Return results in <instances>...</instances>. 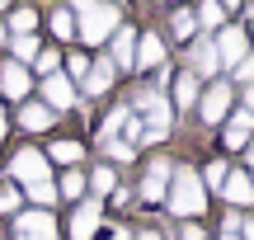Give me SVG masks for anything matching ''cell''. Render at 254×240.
<instances>
[{
	"instance_id": "obj_1",
	"label": "cell",
	"mask_w": 254,
	"mask_h": 240,
	"mask_svg": "<svg viewBox=\"0 0 254 240\" xmlns=\"http://www.w3.org/2000/svg\"><path fill=\"white\" fill-rule=\"evenodd\" d=\"M75 14H80V38L85 43H104L118 28V9L109 0H75Z\"/></svg>"
},
{
	"instance_id": "obj_2",
	"label": "cell",
	"mask_w": 254,
	"mask_h": 240,
	"mask_svg": "<svg viewBox=\"0 0 254 240\" xmlns=\"http://www.w3.org/2000/svg\"><path fill=\"white\" fill-rule=\"evenodd\" d=\"M202 207H207V188H202L198 175H189V170H179L170 184V212L174 217H198Z\"/></svg>"
},
{
	"instance_id": "obj_3",
	"label": "cell",
	"mask_w": 254,
	"mask_h": 240,
	"mask_svg": "<svg viewBox=\"0 0 254 240\" xmlns=\"http://www.w3.org/2000/svg\"><path fill=\"white\" fill-rule=\"evenodd\" d=\"M9 175H14V179H19L24 188H28V184H43V179H52V175H47V160L38 156V151H28V146H24V151L14 156V165H9Z\"/></svg>"
},
{
	"instance_id": "obj_4",
	"label": "cell",
	"mask_w": 254,
	"mask_h": 240,
	"mask_svg": "<svg viewBox=\"0 0 254 240\" xmlns=\"http://www.w3.org/2000/svg\"><path fill=\"white\" fill-rule=\"evenodd\" d=\"M99 217H104V203L99 198H85V203L75 207V217H71V240H90L99 231Z\"/></svg>"
},
{
	"instance_id": "obj_5",
	"label": "cell",
	"mask_w": 254,
	"mask_h": 240,
	"mask_svg": "<svg viewBox=\"0 0 254 240\" xmlns=\"http://www.w3.org/2000/svg\"><path fill=\"white\" fill-rule=\"evenodd\" d=\"M14 231L19 240H57V217H47V212H24L14 222Z\"/></svg>"
},
{
	"instance_id": "obj_6",
	"label": "cell",
	"mask_w": 254,
	"mask_h": 240,
	"mask_svg": "<svg viewBox=\"0 0 254 240\" xmlns=\"http://www.w3.org/2000/svg\"><path fill=\"white\" fill-rule=\"evenodd\" d=\"M212 47H217V61L221 66H240V61H245V28H221V38Z\"/></svg>"
},
{
	"instance_id": "obj_7",
	"label": "cell",
	"mask_w": 254,
	"mask_h": 240,
	"mask_svg": "<svg viewBox=\"0 0 254 240\" xmlns=\"http://www.w3.org/2000/svg\"><path fill=\"white\" fill-rule=\"evenodd\" d=\"M43 94H47V104L52 109H71L75 104V85H71V75H47V85H43Z\"/></svg>"
},
{
	"instance_id": "obj_8",
	"label": "cell",
	"mask_w": 254,
	"mask_h": 240,
	"mask_svg": "<svg viewBox=\"0 0 254 240\" xmlns=\"http://www.w3.org/2000/svg\"><path fill=\"white\" fill-rule=\"evenodd\" d=\"M198 109H202V118H207V122H221V118H226V109H231V85H212L207 99H202Z\"/></svg>"
},
{
	"instance_id": "obj_9",
	"label": "cell",
	"mask_w": 254,
	"mask_h": 240,
	"mask_svg": "<svg viewBox=\"0 0 254 240\" xmlns=\"http://www.w3.org/2000/svg\"><path fill=\"white\" fill-rule=\"evenodd\" d=\"M160 61H165V43H160L155 33H141V38H136V57H132V71H136V66H160Z\"/></svg>"
},
{
	"instance_id": "obj_10",
	"label": "cell",
	"mask_w": 254,
	"mask_h": 240,
	"mask_svg": "<svg viewBox=\"0 0 254 240\" xmlns=\"http://www.w3.org/2000/svg\"><path fill=\"white\" fill-rule=\"evenodd\" d=\"M0 90H5L9 99H24V94H28V71H24L19 61L0 66Z\"/></svg>"
},
{
	"instance_id": "obj_11",
	"label": "cell",
	"mask_w": 254,
	"mask_h": 240,
	"mask_svg": "<svg viewBox=\"0 0 254 240\" xmlns=\"http://www.w3.org/2000/svg\"><path fill=\"white\" fill-rule=\"evenodd\" d=\"M221 193L231 198L236 207H250L254 203V188H250V175L245 170H236V175H226V184H221Z\"/></svg>"
},
{
	"instance_id": "obj_12",
	"label": "cell",
	"mask_w": 254,
	"mask_h": 240,
	"mask_svg": "<svg viewBox=\"0 0 254 240\" xmlns=\"http://www.w3.org/2000/svg\"><path fill=\"white\" fill-rule=\"evenodd\" d=\"M250 137H254V118H250V113H236V118L226 122V146L231 151H245Z\"/></svg>"
},
{
	"instance_id": "obj_13",
	"label": "cell",
	"mask_w": 254,
	"mask_h": 240,
	"mask_svg": "<svg viewBox=\"0 0 254 240\" xmlns=\"http://www.w3.org/2000/svg\"><path fill=\"white\" fill-rule=\"evenodd\" d=\"M165 175H170V165H165V160H155V165L146 170V184H141V198H146V203L165 198Z\"/></svg>"
},
{
	"instance_id": "obj_14",
	"label": "cell",
	"mask_w": 254,
	"mask_h": 240,
	"mask_svg": "<svg viewBox=\"0 0 254 240\" xmlns=\"http://www.w3.org/2000/svg\"><path fill=\"white\" fill-rule=\"evenodd\" d=\"M221 61H217V47L212 43H198L193 47V75H217Z\"/></svg>"
},
{
	"instance_id": "obj_15",
	"label": "cell",
	"mask_w": 254,
	"mask_h": 240,
	"mask_svg": "<svg viewBox=\"0 0 254 240\" xmlns=\"http://www.w3.org/2000/svg\"><path fill=\"white\" fill-rule=\"evenodd\" d=\"M19 122H24L28 132H43L47 122H52V109H47V104H24V109H19Z\"/></svg>"
},
{
	"instance_id": "obj_16",
	"label": "cell",
	"mask_w": 254,
	"mask_h": 240,
	"mask_svg": "<svg viewBox=\"0 0 254 240\" xmlns=\"http://www.w3.org/2000/svg\"><path fill=\"white\" fill-rule=\"evenodd\" d=\"M109 80H113V61H94L90 75H85V90H90V94H104V90H109Z\"/></svg>"
},
{
	"instance_id": "obj_17",
	"label": "cell",
	"mask_w": 254,
	"mask_h": 240,
	"mask_svg": "<svg viewBox=\"0 0 254 240\" xmlns=\"http://www.w3.org/2000/svg\"><path fill=\"white\" fill-rule=\"evenodd\" d=\"M132 57H136L132 28H118V43H113V66H127V71H132Z\"/></svg>"
},
{
	"instance_id": "obj_18",
	"label": "cell",
	"mask_w": 254,
	"mask_h": 240,
	"mask_svg": "<svg viewBox=\"0 0 254 240\" xmlns=\"http://www.w3.org/2000/svg\"><path fill=\"white\" fill-rule=\"evenodd\" d=\"M174 99L179 104H198V75H179V85H174Z\"/></svg>"
},
{
	"instance_id": "obj_19",
	"label": "cell",
	"mask_w": 254,
	"mask_h": 240,
	"mask_svg": "<svg viewBox=\"0 0 254 240\" xmlns=\"http://www.w3.org/2000/svg\"><path fill=\"white\" fill-rule=\"evenodd\" d=\"M193 19H198V24H207V28H217L221 19H226V9H221L217 0H202V9H198V14H193Z\"/></svg>"
},
{
	"instance_id": "obj_20",
	"label": "cell",
	"mask_w": 254,
	"mask_h": 240,
	"mask_svg": "<svg viewBox=\"0 0 254 240\" xmlns=\"http://www.w3.org/2000/svg\"><path fill=\"white\" fill-rule=\"evenodd\" d=\"M52 160L75 165V160H80V141H52Z\"/></svg>"
},
{
	"instance_id": "obj_21",
	"label": "cell",
	"mask_w": 254,
	"mask_h": 240,
	"mask_svg": "<svg viewBox=\"0 0 254 240\" xmlns=\"http://www.w3.org/2000/svg\"><path fill=\"white\" fill-rule=\"evenodd\" d=\"M193 28H198V19H193V14H174V19H170V33L179 38V43H189Z\"/></svg>"
},
{
	"instance_id": "obj_22",
	"label": "cell",
	"mask_w": 254,
	"mask_h": 240,
	"mask_svg": "<svg viewBox=\"0 0 254 240\" xmlns=\"http://www.w3.org/2000/svg\"><path fill=\"white\" fill-rule=\"evenodd\" d=\"M28 198H33V203H57V184H52V179H43V184H28Z\"/></svg>"
},
{
	"instance_id": "obj_23",
	"label": "cell",
	"mask_w": 254,
	"mask_h": 240,
	"mask_svg": "<svg viewBox=\"0 0 254 240\" xmlns=\"http://www.w3.org/2000/svg\"><path fill=\"white\" fill-rule=\"evenodd\" d=\"M14 57H19V61H33V57H38L33 33H14Z\"/></svg>"
},
{
	"instance_id": "obj_24",
	"label": "cell",
	"mask_w": 254,
	"mask_h": 240,
	"mask_svg": "<svg viewBox=\"0 0 254 240\" xmlns=\"http://www.w3.org/2000/svg\"><path fill=\"white\" fill-rule=\"evenodd\" d=\"M33 24H38V14H33L28 5H19V9H14V19H9V28H14V33H28Z\"/></svg>"
},
{
	"instance_id": "obj_25",
	"label": "cell",
	"mask_w": 254,
	"mask_h": 240,
	"mask_svg": "<svg viewBox=\"0 0 254 240\" xmlns=\"http://www.w3.org/2000/svg\"><path fill=\"white\" fill-rule=\"evenodd\" d=\"M52 28H57V38H71L75 33V14H71V9H57V14H52Z\"/></svg>"
},
{
	"instance_id": "obj_26",
	"label": "cell",
	"mask_w": 254,
	"mask_h": 240,
	"mask_svg": "<svg viewBox=\"0 0 254 240\" xmlns=\"http://www.w3.org/2000/svg\"><path fill=\"white\" fill-rule=\"evenodd\" d=\"M57 193H62V198H80V193H85V175H75V170H71V175L62 179V188H57Z\"/></svg>"
},
{
	"instance_id": "obj_27",
	"label": "cell",
	"mask_w": 254,
	"mask_h": 240,
	"mask_svg": "<svg viewBox=\"0 0 254 240\" xmlns=\"http://www.w3.org/2000/svg\"><path fill=\"white\" fill-rule=\"evenodd\" d=\"M94 198H99V193H113V179H118V175H113V170H94Z\"/></svg>"
},
{
	"instance_id": "obj_28",
	"label": "cell",
	"mask_w": 254,
	"mask_h": 240,
	"mask_svg": "<svg viewBox=\"0 0 254 240\" xmlns=\"http://www.w3.org/2000/svg\"><path fill=\"white\" fill-rule=\"evenodd\" d=\"M226 175H231V170L221 165V160H212V165H207V175H202V179H207V188H221V184H226Z\"/></svg>"
},
{
	"instance_id": "obj_29",
	"label": "cell",
	"mask_w": 254,
	"mask_h": 240,
	"mask_svg": "<svg viewBox=\"0 0 254 240\" xmlns=\"http://www.w3.org/2000/svg\"><path fill=\"white\" fill-rule=\"evenodd\" d=\"M33 61H38V71H43V75H57V52H38Z\"/></svg>"
},
{
	"instance_id": "obj_30",
	"label": "cell",
	"mask_w": 254,
	"mask_h": 240,
	"mask_svg": "<svg viewBox=\"0 0 254 240\" xmlns=\"http://www.w3.org/2000/svg\"><path fill=\"white\" fill-rule=\"evenodd\" d=\"M66 75H80L85 80V75H90V61H85V57H71V61H66Z\"/></svg>"
},
{
	"instance_id": "obj_31",
	"label": "cell",
	"mask_w": 254,
	"mask_h": 240,
	"mask_svg": "<svg viewBox=\"0 0 254 240\" xmlns=\"http://www.w3.org/2000/svg\"><path fill=\"white\" fill-rule=\"evenodd\" d=\"M104 146H109L113 160H132V146H127V141H104Z\"/></svg>"
},
{
	"instance_id": "obj_32",
	"label": "cell",
	"mask_w": 254,
	"mask_h": 240,
	"mask_svg": "<svg viewBox=\"0 0 254 240\" xmlns=\"http://www.w3.org/2000/svg\"><path fill=\"white\" fill-rule=\"evenodd\" d=\"M14 207H19V193L14 188H0V212H14Z\"/></svg>"
},
{
	"instance_id": "obj_33",
	"label": "cell",
	"mask_w": 254,
	"mask_h": 240,
	"mask_svg": "<svg viewBox=\"0 0 254 240\" xmlns=\"http://www.w3.org/2000/svg\"><path fill=\"white\" fill-rule=\"evenodd\" d=\"M231 71H236V80H245V85L254 80V61H250V57H245V61H240V66H231Z\"/></svg>"
},
{
	"instance_id": "obj_34",
	"label": "cell",
	"mask_w": 254,
	"mask_h": 240,
	"mask_svg": "<svg viewBox=\"0 0 254 240\" xmlns=\"http://www.w3.org/2000/svg\"><path fill=\"white\" fill-rule=\"evenodd\" d=\"M240 240H254V222H240Z\"/></svg>"
},
{
	"instance_id": "obj_35",
	"label": "cell",
	"mask_w": 254,
	"mask_h": 240,
	"mask_svg": "<svg viewBox=\"0 0 254 240\" xmlns=\"http://www.w3.org/2000/svg\"><path fill=\"white\" fill-rule=\"evenodd\" d=\"M245 113H250V118H254V85H250V90H245Z\"/></svg>"
},
{
	"instance_id": "obj_36",
	"label": "cell",
	"mask_w": 254,
	"mask_h": 240,
	"mask_svg": "<svg viewBox=\"0 0 254 240\" xmlns=\"http://www.w3.org/2000/svg\"><path fill=\"white\" fill-rule=\"evenodd\" d=\"M217 5H221V9H236V5H240V0H217Z\"/></svg>"
},
{
	"instance_id": "obj_37",
	"label": "cell",
	"mask_w": 254,
	"mask_h": 240,
	"mask_svg": "<svg viewBox=\"0 0 254 240\" xmlns=\"http://www.w3.org/2000/svg\"><path fill=\"white\" fill-rule=\"evenodd\" d=\"M136 240H160V236H155V231H141V236H136Z\"/></svg>"
},
{
	"instance_id": "obj_38",
	"label": "cell",
	"mask_w": 254,
	"mask_h": 240,
	"mask_svg": "<svg viewBox=\"0 0 254 240\" xmlns=\"http://www.w3.org/2000/svg\"><path fill=\"white\" fill-rule=\"evenodd\" d=\"M0 43H5V24H0Z\"/></svg>"
},
{
	"instance_id": "obj_39",
	"label": "cell",
	"mask_w": 254,
	"mask_h": 240,
	"mask_svg": "<svg viewBox=\"0 0 254 240\" xmlns=\"http://www.w3.org/2000/svg\"><path fill=\"white\" fill-rule=\"evenodd\" d=\"M0 132H5V113H0Z\"/></svg>"
},
{
	"instance_id": "obj_40",
	"label": "cell",
	"mask_w": 254,
	"mask_h": 240,
	"mask_svg": "<svg viewBox=\"0 0 254 240\" xmlns=\"http://www.w3.org/2000/svg\"><path fill=\"white\" fill-rule=\"evenodd\" d=\"M221 240H240V236H221Z\"/></svg>"
},
{
	"instance_id": "obj_41",
	"label": "cell",
	"mask_w": 254,
	"mask_h": 240,
	"mask_svg": "<svg viewBox=\"0 0 254 240\" xmlns=\"http://www.w3.org/2000/svg\"><path fill=\"white\" fill-rule=\"evenodd\" d=\"M250 188H254V175H250Z\"/></svg>"
},
{
	"instance_id": "obj_42",
	"label": "cell",
	"mask_w": 254,
	"mask_h": 240,
	"mask_svg": "<svg viewBox=\"0 0 254 240\" xmlns=\"http://www.w3.org/2000/svg\"><path fill=\"white\" fill-rule=\"evenodd\" d=\"M0 9H5V0H0Z\"/></svg>"
}]
</instances>
